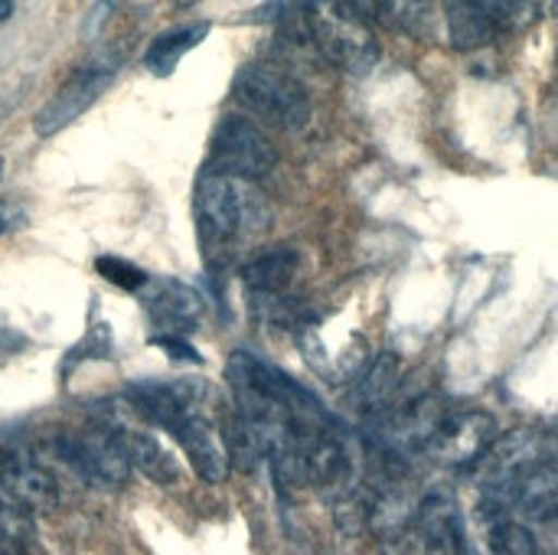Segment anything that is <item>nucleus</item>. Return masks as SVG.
I'll return each instance as SVG.
<instances>
[{"label": "nucleus", "mask_w": 558, "mask_h": 555, "mask_svg": "<svg viewBox=\"0 0 558 555\" xmlns=\"http://www.w3.org/2000/svg\"><path fill=\"white\" fill-rule=\"evenodd\" d=\"M294 275H298V252L294 249H271L242 268V285L248 291V301H265V298L288 294Z\"/></svg>", "instance_id": "13"}, {"label": "nucleus", "mask_w": 558, "mask_h": 555, "mask_svg": "<svg viewBox=\"0 0 558 555\" xmlns=\"http://www.w3.org/2000/svg\"><path fill=\"white\" fill-rule=\"evenodd\" d=\"M20 226H26V206L20 200H0V236L16 232Z\"/></svg>", "instance_id": "20"}, {"label": "nucleus", "mask_w": 558, "mask_h": 555, "mask_svg": "<svg viewBox=\"0 0 558 555\" xmlns=\"http://www.w3.org/2000/svg\"><path fill=\"white\" fill-rule=\"evenodd\" d=\"M405 536L412 540V555H474L464 514L445 487L428 491L415 504Z\"/></svg>", "instance_id": "7"}, {"label": "nucleus", "mask_w": 558, "mask_h": 555, "mask_svg": "<svg viewBox=\"0 0 558 555\" xmlns=\"http://www.w3.org/2000/svg\"><path fill=\"white\" fill-rule=\"evenodd\" d=\"M0 180H3V157H0Z\"/></svg>", "instance_id": "22"}, {"label": "nucleus", "mask_w": 558, "mask_h": 555, "mask_svg": "<svg viewBox=\"0 0 558 555\" xmlns=\"http://www.w3.org/2000/svg\"><path fill=\"white\" fill-rule=\"evenodd\" d=\"M52 451L88 487H121L131 478V464L114 425H101L85 435H59Z\"/></svg>", "instance_id": "6"}, {"label": "nucleus", "mask_w": 558, "mask_h": 555, "mask_svg": "<svg viewBox=\"0 0 558 555\" xmlns=\"http://www.w3.org/2000/svg\"><path fill=\"white\" fill-rule=\"evenodd\" d=\"M95 268H98V275H101L105 281H111V285H118L121 291H131V294H141L144 285L150 281V275H147L144 268H137V265H131V262H124V258H114V255L98 258Z\"/></svg>", "instance_id": "18"}, {"label": "nucleus", "mask_w": 558, "mask_h": 555, "mask_svg": "<svg viewBox=\"0 0 558 555\" xmlns=\"http://www.w3.org/2000/svg\"><path fill=\"white\" fill-rule=\"evenodd\" d=\"M118 65H121V49H105V52L92 56L85 65H78V69L59 85V92L39 108V114H36V121H33L36 134H39V137H52V134H59L65 124H72L78 114H85V111L98 101V95L111 85Z\"/></svg>", "instance_id": "5"}, {"label": "nucleus", "mask_w": 558, "mask_h": 555, "mask_svg": "<svg viewBox=\"0 0 558 555\" xmlns=\"http://www.w3.org/2000/svg\"><path fill=\"white\" fill-rule=\"evenodd\" d=\"M487 530H490L494 555H539L533 530L517 517H494L487 520Z\"/></svg>", "instance_id": "17"}, {"label": "nucleus", "mask_w": 558, "mask_h": 555, "mask_svg": "<svg viewBox=\"0 0 558 555\" xmlns=\"http://www.w3.org/2000/svg\"><path fill=\"white\" fill-rule=\"evenodd\" d=\"M173 438L180 442V448H183V455H186V461L199 481L222 484L229 478L232 461H229L222 432L213 425V419H206L203 412H193L173 429Z\"/></svg>", "instance_id": "12"}, {"label": "nucleus", "mask_w": 558, "mask_h": 555, "mask_svg": "<svg viewBox=\"0 0 558 555\" xmlns=\"http://www.w3.org/2000/svg\"><path fill=\"white\" fill-rule=\"evenodd\" d=\"M118 438H121V448H124V458L134 471H141L147 481L154 484H173L180 478V464L177 458L157 442V435H147V432H137V429H121L114 425Z\"/></svg>", "instance_id": "14"}, {"label": "nucleus", "mask_w": 558, "mask_h": 555, "mask_svg": "<svg viewBox=\"0 0 558 555\" xmlns=\"http://www.w3.org/2000/svg\"><path fill=\"white\" fill-rule=\"evenodd\" d=\"M154 347H160L170 360H183V363H203V357L190 347L186 337H177V334H154L150 337Z\"/></svg>", "instance_id": "19"}, {"label": "nucleus", "mask_w": 558, "mask_h": 555, "mask_svg": "<svg viewBox=\"0 0 558 555\" xmlns=\"http://www.w3.org/2000/svg\"><path fill=\"white\" fill-rule=\"evenodd\" d=\"M275 164H278V147L255 121L242 114H226L216 124L213 141H209V160H206L209 173L255 183L268 177Z\"/></svg>", "instance_id": "4"}, {"label": "nucleus", "mask_w": 558, "mask_h": 555, "mask_svg": "<svg viewBox=\"0 0 558 555\" xmlns=\"http://www.w3.org/2000/svg\"><path fill=\"white\" fill-rule=\"evenodd\" d=\"M141 301L157 324V334H177L186 337L203 321V298L173 278H150L141 291Z\"/></svg>", "instance_id": "11"}, {"label": "nucleus", "mask_w": 558, "mask_h": 555, "mask_svg": "<svg viewBox=\"0 0 558 555\" xmlns=\"http://www.w3.org/2000/svg\"><path fill=\"white\" fill-rule=\"evenodd\" d=\"M206 36H209V23H206V20L186 23V26H173V29H163V33H157V36L150 39V46L144 49V65H147L154 75L167 79V75H173V69L180 65V59H183L193 46H199Z\"/></svg>", "instance_id": "15"}, {"label": "nucleus", "mask_w": 558, "mask_h": 555, "mask_svg": "<svg viewBox=\"0 0 558 555\" xmlns=\"http://www.w3.org/2000/svg\"><path fill=\"white\" fill-rule=\"evenodd\" d=\"M196 226L209 249H232L268 226V213L252 183L203 170L196 183Z\"/></svg>", "instance_id": "1"}, {"label": "nucleus", "mask_w": 558, "mask_h": 555, "mask_svg": "<svg viewBox=\"0 0 558 555\" xmlns=\"http://www.w3.org/2000/svg\"><path fill=\"white\" fill-rule=\"evenodd\" d=\"M0 491L29 517L33 514H52L59 507V484L36 461V455L23 448H7L0 455Z\"/></svg>", "instance_id": "10"}, {"label": "nucleus", "mask_w": 558, "mask_h": 555, "mask_svg": "<svg viewBox=\"0 0 558 555\" xmlns=\"http://www.w3.org/2000/svg\"><path fill=\"white\" fill-rule=\"evenodd\" d=\"M536 7L539 3H484V0L464 3V0H451V3H445L448 36H451L454 49L474 52V49L494 43L500 29L526 23V16L536 13Z\"/></svg>", "instance_id": "9"}, {"label": "nucleus", "mask_w": 558, "mask_h": 555, "mask_svg": "<svg viewBox=\"0 0 558 555\" xmlns=\"http://www.w3.org/2000/svg\"><path fill=\"white\" fill-rule=\"evenodd\" d=\"M497 438V419L487 412H458L445 415L441 425L425 442V455L448 471H474L484 451Z\"/></svg>", "instance_id": "8"}, {"label": "nucleus", "mask_w": 558, "mask_h": 555, "mask_svg": "<svg viewBox=\"0 0 558 555\" xmlns=\"http://www.w3.org/2000/svg\"><path fill=\"white\" fill-rule=\"evenodd\" d=\"M13 7H16L13 0H0V20H10L13 16Z\"/></svg>", "instance_id": "21"}, {"label": "nucleus", "mask_w": 558, "mask_h": 555, "mask_svg": "<svg viewBox=\"0 0 558 555\" xmlns=\"http://www.w3.org/2000/svg\"><path fill=\"white\" fill-rule=\"evenodd\" d=\"M235 101L258 114L265 124H275L288 134H298L311 124L314 105L301 79L278 62H248L232 79Z\"/></svg>", "instance_id": "2"}, {"label": "nucleus", "mask_w": 558, "mask_h": 555, "mask_svg": "<svg viewBox=\"0 0 558 555\" xmlns=\"http://www.w3.org/2000/svg\"><path fill=\"white\" fill-rule=\"evenodd\" d=\"M399 386H402V363H399V357H392V353L376 357V363L363 373V383L356 389V402H360L363 415L379 419L386 409H392V402L399 396Z\"/></svg>", "instance_id": "16"}, {"label": "nucleus", "mask_w": 558, "mask_h": 555, "mask_svg": "<svg viewBox=\"0 0 558 555\" xmlns=\"http://www.w3.org/2000/svg\"><path fill=\"white\" fill-rule=\"evenodd\" d=\"M314 49L343 72L366 75L379 59V39L360 3H304Z\"/></svg>", "instance_id": "3"}]
</instances>
